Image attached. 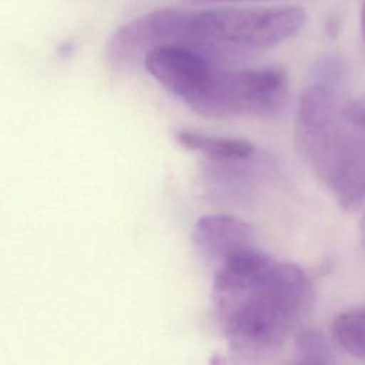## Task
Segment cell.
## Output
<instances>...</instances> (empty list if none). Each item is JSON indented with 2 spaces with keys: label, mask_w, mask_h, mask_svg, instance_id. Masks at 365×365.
Wrapping results in <instances>:
<instances>
[{
  "label": "cell",
  "mask_w": 365,
  "mask_h": 365,
  "mask_svg": "<svg viewBox=\"0 0 365 365\" xmlns=\"http://www.w3.org/2000/svg\"><path fill=\"white\" fill-rule=\"evenodd\" d=\"M252 227L228 214L202 215L194 225L192 241L202 257L214 267L231 254L255 245Z\"/></svg>",
  "instance_id": "cell-5"
},
{
  "label": "cell",
  "mask_w": 365,
  "mask_h": 365,
  "mask_svg": "<svg viewBox=\"0 0 365 365\" xmlns=\"http://www.w3.org/2000/svg\"><path fill=\"white\" fill-rule=\"evenodd\" d=\"M361 237H362V241L365 244V214H364V218L361 221Z\"/></svg>",
  "instance_id": "cell-12"
},
{
  "label": "cell",
  "mask_w": 365,
  "mask_h": 365,
  "mask_svg": "<svg viewBox=\"0 0 365 365\" xmlns=\"http://www.w3.org/2000/svg\"><path fill=\"white\" fill-rule=\"evenodd\" d=\"M288 77L282 68L228 70L215 64L184 103L208 118L269 117L285 104Z\"/></svg>",
  "instance_id": "cell-4"
},
{
  "label": "cell",
  "mask_w": 365,
  "mask_h": 365,
  "mask_svg": "<svg viewBox=\"0 0 365 365\" xmlns=\"http://www.w3.org/2000/svg\"><path fill=\"white\" fill-rule=\"evenodd\" d=\"M341 113L348 123L365 128V96L356 97L352 101L346 103L341 108Z\"/></svg>",
  "instance_id": "cell-9"
},
{
  "label": "cell",
  "mask_w": 365,
  "mask_h": 365,
  "mask_svg": "<svg viewBox=\"0 0 365 365\" xmlns=\"http://www.w3.org/2000/svg\"><path fill=\"white\" fill-rule=\"evenodd\" d=\"M305 21L299 7L161 9L123 24L107 44V60L118 70L143 63L163 44L197 50L217 63L241 58L288 40Z\"/></svg>",
  "instance_id": "cell-2"
},
{
  "label": "cell",
  "mask_w": 365,
  "mask_h": 365,
  "mask_svg": "<svg viewBox=\"0 0 365 365\" xmlns=\"http://www.w3.org/2000/svg\"><path fill=\"white\" fill-rule=\"evenodd\" d=\"M294 143L342 208L351 210L365 200V137L344 118L328 84L315 83L302 91Z\"/></svg>",
  "instance_id": "cell-3"
},
{
  "label": "cell",
  "mask_w": 365,
  "mask_h": 365,
  "mask_svg": "<svg viewBox=\"0 0 365 365\" xmlns=\"http://www.w3.org/2000/svg\"><path fill=\"white\" fill-rule=\"evenodd\" d=\"M188 3L192 4H198V3H215V1H240V0H185Z\"/></svg>",
  "instance_id": "cell-10"
},
{
  "label": "cell",
  "mask_w": 365,
  "mask_h": 365,
  "mask_svg": "<svg viewBox=\"0 0 365 365\" xmlns=\"http://www.w3.org/2000/svg\"><path fill=\"white\" fill-rule=\"evenodd\" d=\"M331 335L345 352L365 361V307L339 312L332 319Z\"/></svg>",
  "instance_id": "cell-7"
},
{
  "label": "cell",
  "mask_w": 365,
  "mask_h": 365,
  "mask_svg": "<svg viewBox=\"0 0 365 365\" xmlns=\"http://www.w3.org/2000/svg\"><path fill=\"white\" fill-rule=\"evenodd\" d=\"M211 301L230 349L245 359H264L309 312L314 288L301 267L251 245L215 267Z\"/></svg>",
  "instance_id": "cell-1"
},
{
  "label": "cell",
  "mask_w": 365,
  "mask_h": 365,
  "mask_svg": "<svg viewBox=\"0 0 365 365\" xmlns=\"http://www.w3.org/2000/svg\"><path fill=\"white\" fill-rule=\"evenodd\" d=\"M175 140L187 150L202 154L211 161H237L254 157L255 145L242 138L217 137L198 131L181 130L175 133Z\"/></svg>",
  "instance_id": "cell-6"
},
{
  "label": "cell",
  "mask_w": 365,
  "mask_h": 365,
  "mask_svg": "<svg viewBox=\"0 0 365 365\" xmlns=\"http://www.w3.org/2000/svg\"><path fill=\"white\" fill-rule=\"evenodd\" d=\"M361 30H362V36L365 38V3H364L362 10H361Z\"/></svg>",
  "instance_id": "cell-11"
},
{
  "label": "cell",
  "mask_w": 365,
  "mask_h": 365,
  "mask_svg": "<svg viewBox=\"0 0 365 365\" xmlns=\"http://www.w3.org/2000/svg\"><path fill=\"white\" fill-rule=\"evenodd\" d=\"M295 355L301 364H332L335 361L331 344L317 329H304L297 335Z\"/></svg>",
  "instance_id": "cell-8"
}]
</instances>
